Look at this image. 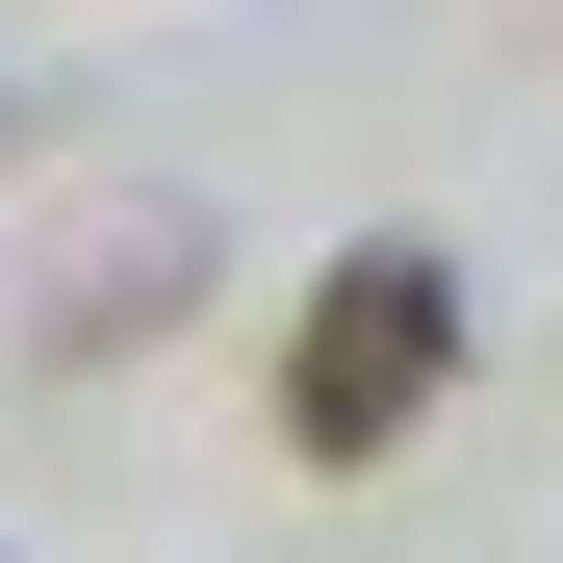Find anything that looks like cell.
Wrapping results in <instances>:
<instances>
[{"instance_id": "1", "label": "cell", "mask_w": 563, "mask_h": 563, "mask_svg": "<svg viewBox=\"0 0 563 563\" xmlns=\"http://www.w3.org/2000/svg\"><path fill=\"white\" fill-rule=\"evenodd\" d=\"M461 385V256L435 231H358L308 308H282V461H410Z\"/></svg>"}]
</instances>
